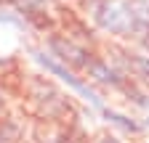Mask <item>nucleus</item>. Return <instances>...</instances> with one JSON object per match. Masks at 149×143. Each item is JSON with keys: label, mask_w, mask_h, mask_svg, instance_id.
Segmentation results:
<instances>
[{"label": "nucleus", "mask_w": 149, "mask_h": 143, "mask_svg": "<svg viewBox=\"0 0 149 143\" xmlns=\"http://www.w3.org/2000/svg\"><path fill=\"white\" fill-rule=\"evenodd\" d=\"M37 61H40V64H43V66H45L48 72H53V74H59V77H61V80H64V82H67V85L72 87V90H77V93H80V96H83V98H85L88 103H93L96 109H104V106H101V101H99V96L93 93V90H91V87H88L85 82H80V80L74 77L72 72H69V69H64L61 64H56L53 58L43 56V53H37Z\"/></svg>", "instance_id": "1"}, {"label": "nucleus", "mask_w": 149, "mask_h": 143, "mask_svg": "<svg viewBox=\"0 0 149 143\" xmlns=\"http://www.w3.org/2000/svg\"><path fill=\"white\" fill-rule=\"evenodd\" d=\"M128 66L144 85H149V58L146 56H128Z\"/></svg>", "instance_id": "2"}, {"label": "nucleus", "mask_w": 149, "mask_h": 143, "mask_svg": "<svg viewBox=\"0 0 149 143\" xmlns=\"http://www.w3.org/2000/svg\"><path fill=\"white\" fill-rule=\"evenodd\" d=\"M101 143H120V140H117V138H104Z\"/></svg>", "instance_id": "3"}]
</instances>
